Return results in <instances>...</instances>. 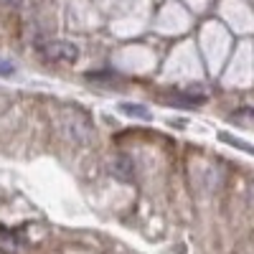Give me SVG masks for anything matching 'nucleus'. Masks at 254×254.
Wrapping results in <instances>:
<instances>
[{"label": "nucleus", "instance_id": "1", "mask_svg": "<svg viewBox=\"0 0 254 254\" xmlns=\"http://www.w3.org/2000/svg\"><path fill=\"white\" fill-rule=\"evenodd\" d=\"M44 54L51 61H76L79 59V49L71 44V41H51V44L44 49Z\"/></svg>", "mask_w": 254, "mask_h": 254}, {"label": "nucleus", "instance_id": "2", "mask_svg": "<svg viewBox=\"0 0 254 254\" xmlns=\"http://www.w3.org/2000/svg\"><path fill=\"white\" fill-rule=\"evenodd\" d=\"M110 171H112L115 178L130 183V181L135 178V160H132V155H125V153L115 155L112 163H110Z\"/></svg>", "mask_w": 254, "mask_h": 254}, {"label": "nucleus", "instance_id": "3", "mask_svg": "<svg viewBox=\"0 0 254 254\" xmlns=\"http://www.w3.org/2000/svg\"><path fill=\"white\" fill-rule=\"evenodd\" d=\"M120 112L127 117H137V120H147L150 117V110L142 107V104H120Z\"/></svg>", "mask_w": 254, "mask_h": 254}, {"label": "nucleus", "instance_id": "4", "mask_svg": "<svg viewBox=\"0 0 254 254\" xmlns=\"http://www.w3.org/2000/svg\"><path fill=\"white\" fill-rule=\"evenodd\" d=\"M224 142H229V145H234V147H239V150H244V153H252V145H247L244 140H239V137H231V135H226V132H221L219 135Z\"/></svg>", "mask_w": 254, "mask_h": 254}, {"label": "nucleus", "instance_id": "5", "mask_svg": "<svg viewBox=\"0 0 254 254\" xmlns=\"http://www.w3.org/2000/svg\"><path fill=\"white\" fill-rule=\"evenodd\" d=\"M15 69H13V64L5 61V59H0V76H10Z\"/></svg>", "mask_w": 254, "mask_h": 254}, {"label": "nucleus", "instance_id": "6", "mask_svg": "<svg viewBox=\"0 0 254 254\" xmlns=\"http://www.w3.org/2000/svg\"><path fill=\"white\" fill-rule=\"evenodd\" d=\"M231 120H234L237 125H249L247 120H249V110H242V112H237V115H231Z\"/></svg>", "mask_w": 254, "mask_h": 254}]
</instances>
